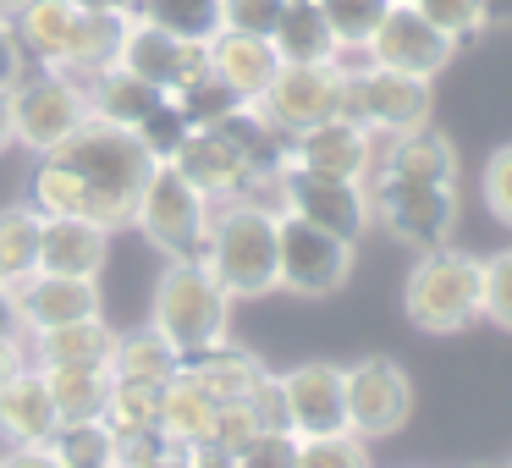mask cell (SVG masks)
<instances>
[{"mask_svg":"<svg viewBox=\"0 0 512 468\" xmlns=\"http://www.w3.org/2000/svg\"><path fill=\"white\" fill-rule=\"evenodd\" d=\"M50 155L89 182L94 204H100V226H105V232H122V226H133L138 193H144L149 171H155V155L138 144L133 127H116V122L89 116V122H83L61 149H50Z\"/></svg>","mask_w":512,"mask_h":468,"instance_id":"cell-1","label":"cell"},{"mask_svg":"<svg viewBox=\"0 0 512 468\" xmlns=\"http://www.w3.org/2000/svg\"><path fill=\"white\" fill-rule=\"evenodd\" d=\"M276 215L254 199H221L204 237V265L226 287V298H265L276 292Z\"/></svg>","mask_w":512,"mask_h":468,"instance_id":"cell-2","label":"cell"},{"mask_svg":"<svg viewBox=\"0 0 512 468\" xmlns=\"http://www.w3.org/2000/svg\"><path fill=\"white\" fill-rule=\"evenodd\" d=\"M479 292H485V259L441 243L424 248L419 265L402 281V314L424 336H457L479 320Z\"/></svg>","mask_w":512,"mask_h":468,"instance_id":"cell-3","label":"cell"},{"mask_svg":"<svg viewBox=\"0 0 512 468\" xmlns=\"http://www.w3.org/2000/svg\"><path fill=\"white\" fill-rule=\"evenodd\" d=\"M149 325H155L182 358H193V353H204V347L226 342V331H232V298H226V287L210 276L204 259H171L155 281Z\"/></svg>","mask_w":512,"mask_h":468,"instance_id":"cell-4","label":"cell"},{"mask_svg":"<svg viewBox=\"0 0 512 468\" xmlns=\"http://www.w3.org/2000/svg\"><path fill=\"white\" fill-rule=\"evenodd\" d=\"M210 215L215 204L182 177L171 160H160L149 171L144 193H138V210H133V226L160 248L166 259H204V237H210Z\"/></svg>","mask_w":512,"mask_h":468,"instance_id":"cell-5","label":"cell"},{"mask_svg":"<svg viewBox=\"0 0 512 468\" xmlns=\"http://www.w3.org/2000/svg\"><path fill=\"white\" fill-rule=\"evenodd\" d=\"M430 78H408L391 67H342V116L369 127L375 138H397L413 127H430Z\"/></svg>","mask_w":512,"mask_h":468,"instance_id":"cell-6","label":"cell"},{"mask_svg":"<svg viewBox=\"0 0 512 468\" xmlns=\"http://www.w3.org/2000/svg\"><path fill=\"white\" fill-rule=\"evenodd\" d=\"M347 276H353V243L287 210L276 215V287L298 292V298H331L347 287Z\"/></svg>","mask_w":512,"mask_h":468,"instance_id":"cell-7","label":"cell"},{"mask_svg":"<svg viewBox=\"0 0 512 468\" xmlns=\"http://www.w3.org/2000/svg\"><path fill=\"white\" fill-rule=\"evenodd\" d=\"M89 116V89L72 72H39V78H23L12 89V133L34 155L61 149Z\"/></svg>","mask_w":512,"mask_h":468,"instance_id":"cell-8","label":"cell"},{"mask_svg":"<svg viewBox=\"0 0 512 468\" xmlns=\"http://www.w3.org/2000/svg\"><path fill=\"white\" fill-rule=\"evenodd\" d=\"M369 210L375 221L386 226L397 243L408 248H441L452 243L457 232V188H441V182H386V177H369Z\"/></svg>","mask_w":512,"mask_h":468,"instance_id":"cell-9","label":"cell"},{"mask_svg":"<svg viewBox=\"0 0 512 468\" xmlns=\"http://www.w3.org/2000/svg\"><path fill=\"white\" fill-rule=\"evenodd\" d=\"M342 375H347V430L358 441H386V435L408 430L413 380L397 358H358Z\"/></svg>","mask_w":512,"mask_h":468,"instance_id":"cell-10","label":"cell"},{"mask_svg":"<svg viewBox=\"0 0 512 468\" xmlns=\"http://www.w3.org/2000/svg\"><path fill=\"white\" fill-rule=\"evenodd\" d=\"M281 210L309 226H325L342 243H358L369 232V221H375L364 182L314 177V171H298V166H281Z\"/></svg>","mask_w":512,"mask_h":468,"instance_id":"cell-11","label":"cell"},{"mask_svg":"<svg viewBox=\"0 0 512 468\" xmlns=\"http://www.w3.org/2000/svg\"><path fill=\"white\" fill-rule=\"evenodd\" d=\"M254 105L276 133L287 138L309 133V127L342 116V61H331V67H281Z\"/></svg>","mask_w":512,"mask_h":468,"instance_id":"cell-12","label":"cell"},{"mask_svg":"<svg viewBox=\"0 0 512 468\" xmlns=\"http://www.w3.org/2000/svg\"><path fill=\"white\" fill-rule=\"evenodd\" d=\"M364 56L375 61V67L408 72V78H435V72L457 56V39H446L413 0H391V12L380 17V28L369 34Z\"/></svg>","mask_w":512,"mask_h":468,"instance_id":"cell-13","label":"cell"},{"mask_svg":"<svg viewBox=\"0 0 512 468\" xmlns=\"http://www.w3.org/2000/svg\"><path fill=\"white\" fill-rule=\"evenodd\" d=\"M276 386H281L287 430L298 435V441H309V435H342L347 430V375H342V364L309 358V364L276 375Z\"/></svg>","mask_w":512,"mask_h":468,"instance_id":"cell-14","label":"cell"},{"mask_svg":"<svg viewBox=\"0 0 512 468\" xmlns=\"http://www.w3.org/2000/svg\"><path fill=\"white\" fill-rule=\"evenodd\" d=\"M133 78L155 83L160 94H177L182 83H193L199 72H210V39H182L171 28H155V23H127V39H122V61Z\"/></svg>","mask_w":512,"mask_h":468,"instance_id":"cell-15","label":"cell"},{"mask_svg":"<svg viewBox=\"0 0 512 468\" xmlns=\"http://www.w3.org/2000/svg\"><path fill=\"white\" fill-rule=\"evenodd\" d=\"M380 155V138L369 127L347 122V116H331V122L309 127L287 144V166L314 171V177H342V182H369Z\"/></svg>","mask_w":512,"mask_h":468,"instance_id":"cell-16","label":"cell"},{"mask_svg":"<svg viewBox=\"0 0 512 468\" xmlns=\"http://www.w3.org/2000/svg\"><path fill=\"white\" fill-rule=\"evenodd\" d=\"M171 166H177L210 204L243 199L254 177H270V171H254L243 155H237V144L221 133V127H193V133L182 138V149L171 155Z\"/></svg>","mask_w":512,"mask_h":468,"instance_id":"cell-17","label":"cell"},{"mask_svg":"<svg viewBox=\"0 0 512 468\" xmlns=\"http://www.w3.org/2000/svg\"><path fill=\"white\" fill-rule=\"evenodd\" d=\"M12 298H17L23 331L34 336V331H56V325H72V320H94V314H100V281L34 270L28 281L12 287Z\"/></svg>","mask_w":512,"mask_h":468,"instance_id":"cell-18","label":"cell"},{"mask_svg":"<svg viewBox=\"0 0 512 468\" xmlns=\"http://www.w3.org/2000/svg\"><path fill=\"white\" fill-rule=\"evenodd\" d=\"M105 259H111V232L105 226L78 221V215H45V226H39V270L100 281Z\"/></svg>","mask_w":512,"mask_h":468,"instance_id":"cell-19","label":"cell"},{"mask_svg":"<svg viewBox=\"0 0 512 468\" xmlns=\"http://www.w3.org/2000/svg\"><path fill=\"white\" fill-rule=\"evenodd\" d=\"M369 177L386 182H441V188H457V144L435 127H413V133L386 138V149L375 155V171Z\"/></svg>","mask_w":512,"mask_h":468,"instance_id":"cell-20","label":"cell"},{"mask_svg":"<svg viewBox=\"0 0 512 468\" xmlns=\"http://www.w3.org/2000/svg\"><path fill=\"white\" fill-rule=\"evenodd\" d=\"M56 402H50V386L34 364L17 369L6 386H0V441L6 446H45L56 435Z\"/></svg>","mask_w":512,"mask_h":468,"instance_id":"cell-21","label":"cell"},{"mask_svg":"<svg viewBox=\"0 0 512 468\" xmlns=\"http://www.w3.org/2000/svg\"><path fill=\"white\" fill-rule=\"evenodd\" d=\"M12 28L23 56L39 61V72H67L72 28H78V12L67 0H23V6H12Z\"/></svg>","mask_w":512,"mask_h":468,"instance_id":"cell-22","label":"cell"},{"mask_svg":"<svg viewBox=\"0 0 512 468\" xmlns=\"http://www.w3.org/2000/svg\"><path fill=\"white\" fill-rule=\"evenodd\" d=\"M210 72L232 83L237 100L254 105L259 94L270 89V78L281 72V56H276V45L259 39V34H226V28H215L210 34Z\"/></svg>","mask_w":512,"mask_h":468,"instance_id":"cell-23","label":"cell"},{"mask_svg":"<svg viewBox=\"0 0 512 468\" xmlns=\"http://www.w3.org/2000/svg\"><path fill=\"white\" fill-rule=\"evenodd\" d=\"M182 375H188L193 386H204L215 402H248L259 386H265L270 369L259 364L248 347H237L232 336H226V342H215V347H204V353L182 358Z\"/></svg>","mask_w":512,"mask_h":468,"instance_id":"cell-24","label":"cell"},{"mask_svg":"<svg viewBox=\"0 0 512 468\" xmlns=\"http://www.w3.org/2000/svg\"><path fill=\"white\" fill-rule=\"evenodd\" d=\"M270 45H276L281 67H331L342 61V45H336L331 23L314 0H292L281 6V23L270 28Z\"/></svg>","mask_w":512,"mask_h":468,"instance_id":"cell-25","label":"cell"},{"mask_svg":"<svg viewBox=\"0 0 512 468\" xmlns=\"http://www.w3.org/2000/svg\"><path fill=\"white\" fill-rule=\"evenodd\" d=\"M111 353H116V331L105 325V314L56 325V331H34V364L39 369H56V364L111 369Z\"/></svg>","mask_w":512,"mask_h":468,"instance_id":"cell-26","label":"cell"},{"mask_svg":"<svg viewBox=\"0 0 512 468\" xmlns=\"http://www.w3.org/2000/svg\"><path fill=\"white\" fill-rule=\"evenodd\" d=\"M127 12H78V28H72V56H67V72L78 83L100 78L122 61V39H127Z\"/></svg>","mask_w":512,"mask_h":468,"instance_id":"cell-27","label":"cell"},{"mask_svg":"<svg viewBox=\"0 0 512 468\" xmlns=\"http://www.w3.org/2000/svg\"><path fill=\"white\" fill-rule=\"evenodd\" d=\"M215 408H221V402H215L204 386H193L182 369L166 380V386H160V430H166L171 441L182 446V452H188V446H204V441H210Z\"/></svg>","mask_w":512,"mask_h":468,"instance_id":"cell-28","label":"cell"},{"mask_svg":"<svg viewBox=\"0 0 512 468\" xmlns=\"http://www.w3.org/2000/svg\"><path fill=\"white\" fill-rule=\"evenodd\" d=\"M83 89H89V111L100 116V122H116V127H138V122H144V116L160 105V100H166V94H160L155 83L133 78L127 67L100 72V78H89Z\"/></svg>","mask_w":512,"mask_h":468,"instance_id":"cell-29","label":"cell"},{"mask_svg":"<svg viewBox=\"0 0 512 468\" xmlns=\"http://www.w3.org/2000/svg\"><path fill=\"white\" fill-rule=\"evenodd\" d=\"M39 369V364H34ZM50 386V402H56V419H105V402H111V369H83V364H56L39 369Z\"/></svg>","mask_w":512,"mask_h":468,"instance_id":"cell-30","label":"cell"},{"mask_svg":"<svg viewBox=\"0 0 512 468\" xmlns=\"http://www.w3.org/2000/svg\"><path fill=\"white\" fill-rule=\"evenodd\" d=\"M177 369H182V353L155 331V325L116 336V353H111V375L116 380H149V386H166Z\"/></svg>","mask_w":512,"mask_h":468,"instance_id":"cell-31","label":"cell"},{"mask_svg":"<svg viewBox=\"0 0 512 468\" xmlns=\"http://www.w3.org/2000/svg\"><path fill=\"white\" fill-rule=\"evenodd\" d=\"M39 226H45V215L34 204H6L0 210V281L6 287H17L39 270Z\"/></svg>","mask_w":512,"mask_h":468,"instance_id":"cell-32","label":"cell"},{"mask_svg":"<svg viewBox=\"0 0 512 468\" xmlns=\"http://www.w3.org/2000/svg\"><path fill=\"white\" fill-rule=\"evenodd\" d=\"M50 457H56L61 468H111L116 457H122V441H116V430L105 419H72V424H56V435H50Z\"/></svg>","mask_w":512,"mask_h":468,"instance_id":"cell-33","label":"cell"},{"mask_svg":"<svg viewBox=\"0 0 512 468\" xmlns=\"http://www.w3.org/2000/svg\"><path fill=\"white\" fill-rule=\"evenodd\" d=\"M127 17L133 23H155L171 28L182 39H210L215 28V0H127Z\"/></svg>","mask_w":512,"mask_h":468,"instance_id":"cell-34","label":"cell"},{"mask_svg":"<svg viewBox=\"0 0 512 468\" xmlns=\"http://www.w3.org/2000/svg\"><path fill=\"white\" fill-rule=\"evenodd\" d=\"M171 105L182 111V122H188V127H221L226 116H232L237 105H248V100H237V89L226 78L199 72L193 83H182V89L171 94Z\"/></svg>","mask_w":512,"mask_h":468,"instance_id":"cell-35","label":"cell"},{"mask_svg":"<svg viewBox=\"0 0 512 468\" xmlns=\"http://www.w3.org/2000/svg\"><path fill=\"white\" fill-rule=\"evenodd\" d=\"M105 424L116 435H138L160 424V386L149 380H116L111 375V402H105Z\"/></svg>","mask_w":512,"mask_h":468,"instance_id":"cell-36","label":"cell"},{"mask_svg":"<svg viewBox=\"0 0 512 468\" xmlns=\"http://www.w3.org/2000/svg\"><path fill=\"white\" fill-rule=\"evenodd\" d=\"M314 6L325 12V23H331L342 56H347V50H364L369 34L380 28V17L391 12V0H314Z\"/></svg>","mask_w":512,"mask_h":468,"instance_id":"cell-37","label":"cell"},{"mask_svg":"<svg viewBox=\"0 0 512 468\" xmlns=\"http://www.w3.org/2000/svg\"><path fill=\"white\" fill-rule=\"evenodd\" d=\"M298 468H375V463H369V441L342 430V435H309V441H298Z\"/></svg>","mask_w":512,"mask_h":468,"instance_id":"cell-38","label":"cell"},{"mask_svg":"<svg viewBox=\"0 0 512 468\" xmlns=\"http://www.w3.org/2000/svg\"><path fill=\"white\" fill-rule=\"evenodd\" d=\"M413 6H419L446 39H457V45H463V39H479L490 28L485 23V0H413Z\"/></svg>","mask_w":512,"mask_h":468,"instance_id":"cell-39","label":"cell"},{"mask_svg":"<svg viewBox=\"0 0 512 468\" xmlns=\"http://www.w3.org/2000/svg\"><path fill=\"white\" fill-rule=\"evenodd\" d=\"M133 133H138V144H144L149 155H155V166H160V160H171V155H177V149H182V138H188L193 127L182 122V111L171 105V94H166V100H160L155 111H149L144 122L133 127Z\"/></svg>","mask_w":512,"mask_h":468,"instance_id":"cell-40","label":"cell"},{"mask_svg":"<svg viewBox=\"0 0 512 468\" xmlns=\"http://www.w3.org/2000/svg\"><path fill=\"white\" fill-rule=\"evenodd\" d=\"M479 320L512 331V248L485 259V292H479Z\"/></svg>","mask_w":512,"mask_h":468,"instance_id":"cell-41","label":"cell"},{"mask_svg":"<svg viewBox=\"0 0 512 468\" xmlns=\"http://www.w3.org/2000/svg\"><path fill=\"white\" fill-rule=\"evenodd\" d=\"M281 6H287V0H215V23H221L226 34L270 39V28L281 23Z\"/></svg>","mask_w":512,"mask_h":468,"instance_id":"cell-42","label":"cell"},{"mask_svg":"<svg viewBox=\"0 0 512 468\" xmlns=\"http://www.w3.org/2000/svg\"><path fill=\"white\" fill-rule=\"evenodd\" d=\"M259 430H265V424H259L254 402H221V408H215V430H210V441H204V446H215V452L237 457Z\"/></svg>","mask_w":512,"mask_h":468,"instance_id":"cell-43","label":"cell"},{"mask_svg":"<svg viewBox=\"0 0 512 468\" xmlns=\"http://www.w3.org/2000/svg\"><path fill=\"white\" fill-rule=\"evenodd\" d=\"M232 463L237 468H298V435L292 430H259Z\"/></svg>","mask_w":512,"mask_h":468,"instance_id":"cell-44","label":"cell"},{"mask_svg":"<svg viewBox=\"0 0 512 468\" xmlns=\"http://www.w3.org/2000/svg\"><path fill=\"white\" fill-rule=\"evenodd\" d=\"M479 193H485V210H490V215H496V221L512 232V144H501L496 155L485 160Z\"/></svg>","mask_w":512,"mask_h":468,"instance_id":"cell-45","label":"cell"},{"mask_svg":"<svg viewBox=\"0 0 512 468\" xmlns=\"http://www.w3.org/2000/svg\"><path fill=\"white\" fill-rule=\"evenodd\" d=\"M23 78H28V56H23V45H17L12 17H0V89H17Z\"/></svg>","mask_w":512,"mask_h":468,"instance_id":"cell-46","label":"cell"},{"mask_svg":"<svg viewBox=\"0 0 512 468\" xmlns=\"http://www.w3.org/2000/svg\"><path fill=\"white\" fill-rule=\"evenodd\" d=\"M0 468H61V463L50 457V446H6Z\"/></svg>","mask_w":512,"mask_h":468,"instance_id":"cell-47","label":"cell"},{"mask_svg":"<svg viewBox=\"0 0 512 468\" xmlns=\"http://www.w3.org/2000/svg\"><path fill=\"white\" fill-rule=\"evenodd\" d=\"M17 369H28V347L23 336H0V386L17 375Z\"/></svg>","mask_w":512,"mask_h":468,"instance_id":"cell-48","label":"cell"},{"mask_svg":"<svg viewBox=\"0 0 512 468\" xmlns=\"http://www.w3.org/2000/svg\"><path fill=\"white\" fill-rule=\"evenodd\" d=\"M0 336H23V320H17V298L12 287L0 281Z\"/></svg>","mask_w":512,"mask_h":468,"instance_id":"cell-49","label":"cell"},{"mask_svg":"<svg viewBox=\"0 0 512 468\" xmlns=\"http://www.w3.org/2000/svg\"><path fill=\"white\" fill-rule=\"evenodd\" d=\"M188 468H237V463L215 446H188Z\"/></svg>","mask_w":512,"mask_h":468,"instance_id":"cell-50","label":"cell"},{"mask_svg":"<svg viewBox=\"0 0 512 468\" xmlns=\"http://www.w3.org/2000/svg\"><path fill=\"white\" fill-rule=\"evenodd\" d=\"M17 144V133H12V89H0V155Z\"/></svg>","mask_w":512,"mask_h":468,"instance_id":"cell-51","label":"cell"},{"mask_svg":"<svg viewBox=\"0 0 512 468\" xmlns=\"http://www.w3.org/2000/svg\"><path fill=\"white\" fill-rule=\"evenodd\" d=\"M72 12H127V0H67Z\"/></svg>","mask_w":512,"mask_h":468,"instance_id":"cell-52","label":"cell"},{"mask_svg":"<svg viewBox=\"0 0 512 468\" xmlns=\"http://www.w3.org/2000/svg\"><path fill=\"white\" fill-rule=\"evenodd\" d=\"M485 23H512V0H485Z\"/></svg>","mask_w":512,"mask_h":468,"instance_id":"cell-53","label":"cell"},{"mask_svg":"<svg viewBox=\"0 0 512 468\" xmlns=\"http://www.w3.org/2000/svg\"><path fill=\"white\" fill-rule=\"evenodd\" d=\"M160 468H188V452H177V457H166Z\"/></svg>","mask_w":512,"mask_h":468,"instance_id":"cell-54","label":"cell"},{"mask_svg":"<svg viewBox=\"0 0 512 468\" xmlns=\"http://www.w3.org/2000/svg\"><path fill=\"white\" fill-rule=\"evenodd\" d=\"M0 6H23V0H0Z\"/></svg>","mask_w":512,"mask_h":468,"instance_id":"cell-55","label":"cell"},{"mask_svg":"<svg viewBox=\"0 0 512 468\" xmlns=\"http://www.w3.org/2000/svg\"><path fill=\"white\" fill-rule=\"evenodd\" d=\"M111 468H127V463H111Z\"/></svg>","mask_w":512,"mask_h":468,"instance_id":"cell-56","label":"cell"},{"mask_svg":"<svg viewBox=\"0 0 512 468\" xmlns=\"http://www.w3.org/2000/svg\"><path fill=\"white\" fill-rule=\"evenodd\" d=\"M287 6H292V0H287Z\"/></svg>","mask_w":512,"mask_h":468,"instance_id":"cell-57","label":"cell"},{"mask_svg":"<svg viewBox=\"0 0 512 468\" xmlns=\"http://www.w3.org/2000/svg\"><path fill=\"white\" fill-rule=\"evenodd\" d=\"M507 468H512V463H507Z\"/></svg>","mask_w":512,"mask_h":468,"instance_id":"cell-58","label":"cell"}]
</instances>
